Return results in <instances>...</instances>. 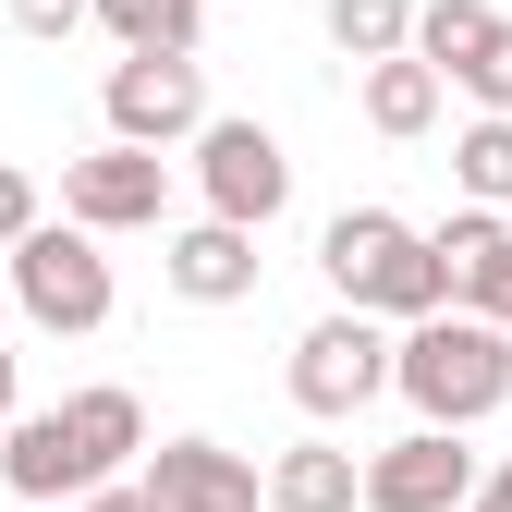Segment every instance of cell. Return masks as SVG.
<instances>
[{
	"label": "cell",
	"instance_id": "obj_9",
	"mask_svg": "<svg viewBox=\"0 0 512 512\" xmlns=\"http://www.w3.org/2000/svg\"><path fill=\"white\" fill-rule=\"evenodd\" d=\"M159 281H171L183 305H244V293H256V232L208 208L196 232H171V256H159Z\"/></svg>",
	"mask_w": 512,
	"mask_h": 512
},
{
	"label": "cell",
	"instance_id": "obj_3",
	"mask_svg": "<svg viewBox=\"0 0 512 512\" xmlns=\"http://www.w3.org/2000/svg\"><path fill=\"white\" fill-rule=\"evenodd\" d=\"M13 305L37 317V330H61V342L110 330V256H98V232L86 220H37L13 244Z\"/></svg>",
	"mask_w": 512,
	"mask_h": 512
},
{
	"label": "cell",
	"instance_id": "obj_13",
	"mask_svg": "<svg viewBox=\"0 0 512 512\" xmlns=\"http://www.w3.org/2000/svg\"><path fill=\"white\" fill-rule=\"evenodd\" d=\"M366 500V464L330 452V439H293V452H269V512H354Z\"/></svg>",
	"mask_w": 512,
	"mask_h": 512
},
{
	"label": "cell",
	"instance_id": "obj_6",
	"mask_svg": "<svg viewBox=\"0 0 512 512\" xmlns=\"http://www.w3.org/2000/svg\"><path fill=\"white\" fill-rule=\"evenodd\" d=\"M171 208V159L135 147V135H110L86 159H61V220H86V232H147Z\"/></svg>",
	"mask_w": 512,
	"mask_h": 512
},
{
	"label": "cell",
	"instance_id": "obj_7",
	"mask_svg": "<svg viewBox=\"0 0 512 512\" xmlns=\"http://www.w3.org/2000/svg\"><path fill=\"white\" fill-rule=\"evenodd\" d=\"M196 183H208V208L244 220V232H269L293 208V159H281L269 122H208V135H196Z\"/></svg>",
	"mask_w": 512,
	"mask_h": 512
},
{
	"label": "cell",
	"instance_id": "obj_18",
	"mask_svg": "<svg viewBox=\"0 0 512 512\" xmlns=\"http://www.w3.org/2000/svg\"><path fill=\"white\" fill-rule=\"evenodd\" d=\"M98 25L122 49H196L208 37V0H98Z\"/></svg>",
	"mask_w": 512,
	"mask_h": 512
},
{
	"label": "cell",
	"instance_id": "obj_2",
	"mask_svg": "<svg viewBox=\"0 0 512 512\" xmlns=\"http://www.w3.org/2000/svg\"><path fill=\"white\" fill-rule=\"evenodd\" d=\"M391 391L427 415V427H476L512 403V317H476V305H439L403 330L391 354Z\"/></svg>",
	"mask_w": 512,
	"mask_h": 512
},
{
	"label": "cell",
	"instance_id": "obj_22",
	"mask_svg": "<svg viewBox=\"0 0 512 512\" xmlns=\"http://www.w3.org/2000/svg\"><path fill=\"white\" fill-rule=\"evenodd\" d=\"M74 512H171V500H159V488H147V476H98V488H86V500H74Z\"/></svg>",
	"mask_w": 512,
	"mask_h": 512
},
{
	"label": "cell",
	"instance_id": "obj_1",
	"mask_svg": "<svg viewBox=\"0 0 512 512\" xmlns=\"http://www.w3.org/2000/svg\"><path fill=\"white\" fill-rule=\"evenodd\" d=\"M317 269H330V293L342 305H366V317H439V305H464V281H452V256H439V232H415V220H391V208H342L330 232H317Z\"/></svg>",
	"mask_w": 512,
	"mask_h": 512
},
{
	"label": "cell",
	"instance_id": "obj_11",
	"mask_svg": "<svg viewBox=\"0 0 512 512\" xmlns=\"http://www.w3.org/2000/svg\"><path fill=\"white\" fill-rule=\"evenodd\" d=\"M0 476H13L25 500H86L98 488V464H86V439H74V415H13V427H0Z\"/></svg>",
	"mask_w": 512,
	"mask_h": 512
},
{
	"label": "cell",
	"instance_id": "obj_20",
	"mask_svg": "<svg viewBox=\"0 0 512 512\" xmlns=\"http://www.w3.org/2000/svg\"><path fill=\"white\" fill-rule=\"evenodd\" d=\"M464 86H476V110H512V13H500V37L464 61Z\"/></svg>",
	"mask_w": 512,
	"mask_h": 512
},
{
	"label": "cell",
	"instance_id": "obj_15",
	"mask_svg": "<svg viewBox=\"0 0 512 512\" xmlns=\"http://www.w3.org/2000/svg\"><path fill=\"white\" fill-rule=\"evenodd\" d=\"M61 415H74V439H86V464H98V476H122V464L147 452V403L122 391V378H98V391H74Z\"/></svg>",
	"mask_w": 512,
	"mask_h": 512
},
{
	"label": "cell",
	"instance_id": "obj_23",
	"mask_svg": "<svg viewBox=\"0 0 512 512\" xmlns=\"http://www.w3.org/2000/svg\"><path fill=\"white\" fill-rule=\"evenodd\" d=\"M86 13H98V0H13V25H25V37H74Z\"/></svg>",
	"mask_w": 512,
	"mask_h": 512
},
{
	"label": "cell",
	"instance_id": "obj_5",
	"mask_svg": "<svg viewBox=\"0 0 512 512\" xmlns=\"http://www.w3.org/2000/svg\"><path fill=\"white\" fill-rule=\"evenodd\" d=\"M391 354L403 342H378V317L366 305H342V317H317V330L293 342V403L317 415V427H330V415H354V403H378V391H391Z\"/></svg>",
	"mask_w": 512,
	"mask_h": 512
},
{
	"label": "cell",
	"instance_id": "obj_4",
	"mask_svg": "<svg viewBox=\"0 0 512 512\" xmlns=\"http://www.w3.org/2000/svg\"><path fill=\"white\" fill-rule=\"evenodd\" d=\"M110 135H135V147H183V135H208V74H196V49H122L110 61Z\"/></svg>",
	"mask_w": 512,
	"mask_h": 512
},
{
	"label": "cell",
	"instance_id": "obj_24",
	"mask_svg": "<svg viewBox=\"0 0 512 512\" xmlns=\"http://www.w3.org/2000/svg\"><path fill=\"white\" fill-rule=\"evenodd\" d=\"M464 512H512V464H488V476H476V500H464Z\"/></svg>",
	"mask_w": 512,
	"mask_h": 512
},
{
	"label": "cell",
	"instance_id": "obj_8",
	"mask_svg": "<svg viewBox=\"0 0 512 512\" xmlns=\"http://www.w3.org/2000/svg\"><path fill=\"white\" fill-rule=\"evenodd\" d=\"M476 476H488V464L464 452V427H427V415H415V439L366 452V512H464Z\"/></svg>",
	"mask_w": 512,
	"mask_h": 512
},
{
	"label": "cell",
	"instance_id": "obj_19",
	"mask_svg": "<svg viewBox=\"0 0 512 512\" xmlns=\"http://www.w3.org/2000/svg\"><path fill=\"white\" fill-rule=\"evenodd\" d=\"M330 37H342V61H391V49H415V0H330Z\"/></svg>",
	"mask_w": 512,
	"mask_h": 512
},
{
	"label": "cell",
	"instance_id": "obj_26",
	"mask_svg": "<svg viewBox=\"0 0 512 512\" xmlns=\"http://www.w3.org/2000/svg\"><path fill=\"white\" fill-rule=\"evenodd\" d=\"M37 512H49V500H37Z\"/></svg>",
	"mask_w": 512,
	"mask_h": 512
},
{
	"label": "cell",
	"instance_id": "obj_16",
	"mask_svg": "<svg viewBox=\"0 0 512 512\" xmlns=\"http://www.w3.org/2000/svg\"><path fill=\"white\" fill-rule=\"evenodd\" d=\"M452 183L476 208H512V110H476L464 135H452Z\"/></svg>",
	"mask_w": 512,
	"mask_h": 512
},
{
	"label": "cell",
	"instance_id": "obj_17",
	"mask_svg": "<svg viewBox=\"0 0 512 512\" xmlns=\"http://www.w3.org/2000/svg\"><path fill=\"white\" fill-rule=\"evenodd\" d=\"M488 37H500V13H488V0H415V49H427L452 86H464V61H476Z\"/></svg>",
	"mask_w": 512,
	"mask_h": 512
},
{
	"label": "cell",
	"instance_id": "obj_14",
	"mask_svg": "<svg viewBox=\"0 0 512 512\" xmlns=\"http://www.w3.org/2000/svg\"><path fill=\"white\" fill-rule=\"evenodd\" d=\"M439 86H452V74H439L427 49H391V61H366V122L403 147V135H427V122H439Z\"/></svg>",
	"mask_w": 512,
	"mask_h": 512
},
{
	"label": "cell",
	"instance_id": "obj_25",
	"mask_svg": "<svg viewBox=\"0 0 512 512\" xmlns=\"http://www.w3.org/2000/svg\"><path fill=\"white\" fill-rule=\"evenodd\" d=\"M13 415H25V403H13V342H0V427H13Z\"/></svg>",
	"mask_w": 512,
	"mask_h": 512
},
{
	"label": "cell",
	"instance_id": "obj_21",
	"mask_svg": "<svg viewBox=\"0 0 512 512\" xmlns=\"http://www.w3.org/2000/svg\"><path fill=\"white\" fill-rule=\"evenodd\" d=\"M37 220H49V208H37V171H13V159H0V256H13Z\"/></svg>",
	"mask_w": 512,
	"mask_h": 512
},
{
	"label": "cell",
	"instance_id": "obj_12",
	"mask_svg": "<svg viewBox=\"0 0 512 512\" xmlns=\"http://www.w3.org/2000/svg\"><path fill=\"white\" fill-rule=\"evenodd\" d=\"M439 256H452V281H464V305L476 317H512V220L500 208H452V220H439Z\"/></svg>",
	"mask_w": 512,
	"mask_h": 512
},
{
	"label": "cell",
	"instance_id": "obj_10",
	"mask_svg": "<svg viewBox=\"0 0 512 512\" xmlns=\"http://www.w3.org/2000/svg\"><path fill=\"white\" fill-rule=\"evenodd\" d=\"M147 488H159L171 512H256V500H269L256 464L220 452V439H159V452H147Z\"/></svg>",
	"mask_w": 512,
	"mask_h": 512
}]
</instances>
